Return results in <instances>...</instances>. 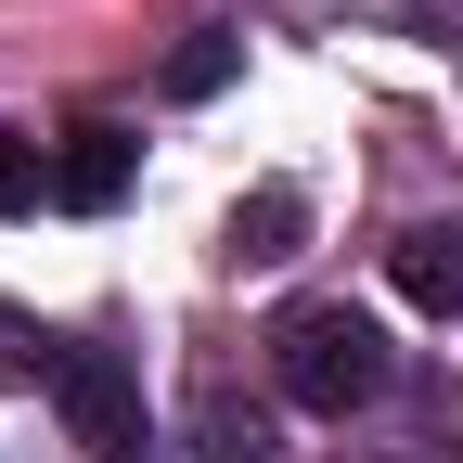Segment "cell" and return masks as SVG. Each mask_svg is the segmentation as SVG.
Listing matches in <instances>:
<instances>
[{
    "label": "cell",
    "instance_id": "6da1fadb",
    "mask_svg": "<svg viewBox=\"0 0 463 463\" xmlns=\"http://www.w3.org/2000/svg\"><path fill=\"white\" fill-rule=\"evenodd\" d=\"M270 373H283V399H297V412L347 425V412L386 386V335H373L361 309H297V322L270 335Z\"/></svg>",
    "mask_w": 463,
    "mask_h": 463
},
{
    "label": "cell",
    "instance_id": "7a4b0ae2",
    "mask_svg": "<svg viewBox=\"0 0 463 463\" xmlns=\"http://www.w3.org/2000/svg\"><path fill=\"white\" fill-rule=\"evenodd\" d=\"M52 412L78 425V450H142V386H129V361H116V347H65V361H52Z\"/></svg>",
    "mask_w": 463,
    "mask_h": 463
},
{
    "label": "cell",
    "instance_id": "3957f363",
    "mask_svg": "<svg viewBox=\"0 0 463 463\" xmlns=\"http://www.w3.org/2000/svg\"><path fill=\"white\" fill-rule=\"evenodd\" d=\"M386 283H399L425 322H463V219H412V232L386 245Z\"/></svg>",
    "mask_w": 463,
    "mask_h": 463
},
{
    "label": "cell",
    "instance_id": "277c9868",
    "mask_svg": "<svg viewBox=\"0 0 463 463\" xmlns=\"http://www.w3.org/2000/svg\"><path fill=\"white\" fill-rule=\"evenodd\" d=\"M297 245H309V194L297 181H258L245 206H232V270H283Z\"/></svg>",
    "mask_w": 463,
    "mask_h": 463
},
{
    "label": "cell",
    "instance_id": "5b68a950",
    "mask_svg": "<svg viewBox=\"0 0 463 463\" xmlns=\"http://www.w3.org/2000/svg\"><path fill=\"white\" fill-rule=\"evenodd\" d=\"M116 194H129V129H65V155H52V206L103 219Z\"/></svg>",
    "mask_w": 463,
    "mask_h": 463
},
{
    "label": "cell",
    "instance_id": "8992f818",
    "mask_svg": "<svg viewBox=\"0 0 463 463\" xmlns=\"http://www.w3.org/2000/svg\"><path fill=\"white\" fill-rule=\"evenodd\" d=\"M232 65H245V39H219V26H194L181 52H167V103H219V90H232Z\"/></svg>",
    "mask_w": 463,
    "mask_h": 463
},
{
    "label": "cell",
    "instance_id": "52a82bcc",
    "mask_svg": "<svg viewBox=\"0 0 463 463\" xmlns=\"http://www.w3.org/2000/svg\"><path fill=\"white\" fill-rule=\"evenodd\" d=\"M39 194H52V155H39V142H14V129H0V219H26Z\"/></svg>",
    "mask_w": 463,
    "mask_h": 463
}]
</instances>
